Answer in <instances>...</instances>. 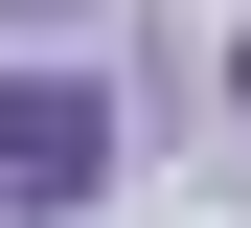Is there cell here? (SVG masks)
Listing matches in <instances>:
<instances>
[{"instance_id": "obj_1", "label": "cell", "mask_w": 251, "mask_h": 228, "mask_svg": "<svg viewBox=\"0 0 251 228\" xmlns=\"http://www.w3.org/2000/svg\"><path fill=\"white\" fill-rule=\"evenodd\" d=\"M114 160H137V91H114L92 46L0 69V228H69V205H114Z\"/></svg>"}]
</instances>
